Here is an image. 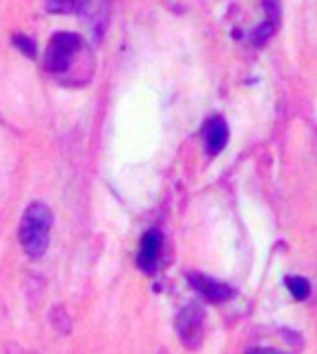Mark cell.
I'll return each instance as SVG.
<instances>
[{"instance_id":"3957f363","label":"cell","mask_w":317,"mask_h":354,"mask_svg":"<svg viewBox=\"0 0 317 354\" xmlns=\"http://www.w3.org/2000/svg\"><path fill=\"white\" fill-rule=\"evenodd\" d=\"M202 326H204V313H202V309H198V306H193V304L185 306V309L178 313L176 330L185 346H189V348L200 346Z\"/></svg>"},{"instance_id":"52a82bcc","label":"cell","mask_w":317,"mask_h":354,"mask_svg":"<svg viewBox=\"0 0 317 354\" xmlns=\"http://www.w3.org/2000/svg\"><path fill=\"white\" fill-rule=\"evenodd\" d=\"M285 285L291 291V296L296 300H307L311 294V283L307 279H302V276H287Z\"/></svg>"},{"instance_id":"9c48e42d","label":"cell","mask_w":317,"mask_h":354,"mask_svg":"<svg viewBox=\"0 0 317 354\" xmlns=\"http://www.w3.org/2000/svg\"><path fill=\"white\" fill-rule=\"evenodd\" d=\"M13 44H16L24 55L35 57V44H33L31 39H28V37H24V35H16V37H13Z\"/></svg>"},{"instance_id":"7a4b0ae2","label":"cell","mask_w":317,"mask_h":354,"mask_svg":"<svg viewBox=\"0 0 317 354\" xmlns=\"http://www.w3.org/2000/svg\"><path fill=\"white\" fill-rule=\"evenodd\" d=\"M85 53V44L77 33H68V30H61L57 33L46 50V70L59 79H66V76L72 72V66L81 59V55Z\"/></svg>"},{"instance_id":"ba28073f","label":"cell","mask_w":317,"mask_h":354,"mask_svg":"<svg viewBox=\"0 0 317 354\" xmlns=\"http://www.w3.org/2000/svg\"><path fill=\"white\" fill-rule=\"evenodd\" d=\"M46 9L50 13H79L81 0H46Z\"/></svg>"},{"instance_id":"8992f818","label":"cell","mask_w":317,"mask_h":354,"mask_svg":"<svg viewBox=\"0 0 317 354\" xmlns=\"http://www.w3.org/2000/svg\"><path fill=\"white\" fill-rule=\"evenodd\" d=\"M159 252H161V233L159 230H148L142 237L140 245V254H137V263L144 272H155L159 263Z\"/></svg>"},{"instance_id":"30bf717a","label":"cell","mask_w":317,"mask_h":354,"mask_svg":"<svg viewBox=\"0 0 317 354\" xmlns=\"http://www.w3.org/2000/svg\"><path fill=\"white\" fill-rule=\"evenodd\" d=\"M248 354H282V352L271 350V348H256V350H250Z\"/></svg>"},{"instance_id":"277c9868","label":"cell","mask_w":317,"mask_h":354,"mask_svg":"<svg viewBox=\"0 0 317 354\" xmlns=\"http://www.w3.org/2000/svg\"><path fill=\"white\" fill-rule=\"evenodd\" d=\"M202 140H204V148L211 157L220 155V152L226 148V144H229V127H226V122L220 115L211 118L204 124Z\"/></svg>"},{"instance_id":"5b68a950","label":"cell","mask_w":317,"mask_h":354,"mask_svg":"<svg viewBox=\"0 0 317 354\" xmlns=\"http://www.w3.org/2000/svg\"><path fill=\"white\" fill-rule=\"evenodd\" d=\"M189 281L193 285L195 291H200V294L211 300V302H226L229 298H233V289L224 283H218L213 279H209V276H202V274H189Z\"/></svg>"},{"instance_id":"6da1fadb","label":"cell","mask_w":317,"mask_h":354,"mask_svg":"<svg viewBox=\"0 0 317 354\" xmlns=\"http://www.w3.org/2000/svg\"><path fill=\"white\" fill-rule=\"evenodd\" d=\"M52 228V213L44 203H33L22 215L20 243L31 259H39L48 248Z\"/></svg>"}]
</instances>
